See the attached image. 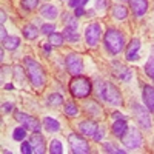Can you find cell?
<instances>
[{
  "label": "cell",
  "mask_w": 154,
  "mask_h": 154,
  "mask_svg": "<svg viewBox=\"0 0 154 154\" xmlns=\"http://www.w3.org/2000/svg\"><path fill=\"white\" fill-rule=\"evenodd\" d=\"M96 94L99 99L108 102L112 106H120L123 103L122 94L117 89V86H114L111 82H103V80H96Z\"/></svg>",
  "instance_id": "1"
},
{
  "label": "cell",
  "mask_w": 154,
  "mask_h": 154,
  "mask_svg": "<svg viewBox=\"0 0 154 154\" xmlns=\"http://www.w3.org/2000/svg\"><path fill=\"white\" fill-rule=\"evenodd\" d=\"M103 45H105V49L112 56L122 53L123 46H125L123 34L119 29H116V28L106 29L105 31V37H103Z\"/></svg>",
  "instance_id": "2"
},
{
  "label": "cell",
  "mask_w": 154,
  "mask_h": 154,
  "mask_svg": "<svg viewBox=\"0 0 154 154\" xmlns=\"http://www.w3.org/2000/svg\"><path fill=\"white\" fill-rule=\"evenodd\" d=\"M69 91L72 97L75 99H85L91 94L93 91V83L91 80L85 75H72V79L69 82Z\"/></svg>",
  "instance_id": "3"
},
{
  "label": "cell",
  "mask_w": 154,
  "mask_h": 154,
  "mask_svg": "<svg viewBox=\"0 0 154 154\" xmlns=\"http://www.w3.org/2000/svg\"><path fill=\"white\" fill-rule=\"evenodd\" d=\"M25 68H26V74H28V79L32 83V86L35 88H40L45 83V71L40 66V63L35 62L31 57H25Z\"/></svg>",
  "instance_id": "4"
},
{
  "label": "cell",
  "mask_w": 154,
  "mask_h": 154,
  "mask_svg": "<svg viewBox=\"0 0 154 154\" xmlns=\"http://www.w3.org/2000/svg\"><path fill=\"white\" fill-rule=\"evenodd\" d=\"M120 140H122V143H123L125 148H128V149H137L140 145H142V134L139 133L137 128L128 126L126 133L120 137Z\"/></svg>",
  "instance_id": "5"
},
{
  "label": "cell",
  "mask_w": 154,
  "mask_h": 154,
  "mask_svg": "<svg viewBox=\"0 0 154 154\" xmlns=\"http://www.w3.org/2000/svg\"><path fill=\"white\" fill-rule=\"evenodd\" d=\"M68 139V143H69V148L74 154H86L89 152L91 149H89V145L88 142L85 140V137L79 136V134H75V133H69L66 136Z\"/></svg>",
  "instance_id": "6"
},
{
  "label": "cell",
  "mask_w": 154,
  "mask_h": 154,
  "mask_svg": "<svg viewBox=\"0 0 154 154\" xmlns=\"http://www.w3.org/2000/svg\"><path fill=\"white\" fill-rule=\"evenodd\" d=\"M14 119H16L22 126H25L26 130H31V131H34V133H38V131L42 130V123L38 122L35 117L29 116V114H25V112L16 111V112H14Z\"/></svg>",
  "instance_id": "7"
},
{
  "label": "cell",
  "mask_w": 154,
  "mask_h": 154,
  "mask_svg": "<svg viewBox=\"0 0 154 154\" xmlns=\"http://www.w3.org/2000/svg\"><path fill=\"white\" fill-rule=\"evenodd\" d=\"M85 42L89 48H94L97 46L99 40H100V35H102V28L99 23H89L88 26L85 28Z\"/></svg>",
  "instance_id": "8"
},
{
  "label": "cell",
  "mask_w": 154,
  "mask_h": 154,
  "mask_svg": "<svg viewBox=\"0 0 154 154\" xmlns=\"http://www.w3.org/2000/svg\"><path fill=\"white\" fill-rule=\"evenodd\" d=\"M65 65H66V69L71 75H80L83 72V62H82V57L75 53H71L66 56L65 59Z\"/></svg>",
  "instance_id": "9"
},
{
  "label": "cell",
  "mask_w": 154,
  "mask_h": 154,
  "mask_svg": "<svg viewBox=\"0 0 154 154\" xmlns=\"http://www.w3.org/2000/svg\"><path fill=\"white\" fill-rule=\"evenodd\" d=\"M133 114L136 117V122L143 128V130H149L151 128V117H149V111L142 108V105L133 103Z\"/></svg>",
  "instance_id": "10"
},
{
  "label": "cell",
  "mask_w": 154,
  "mask_h": 154,
  "mask_svg": "<svg viewBox=\"0 0 154 154\" xmlns=\"http://www.w3.org/2000/svg\"><path fill=\"white\" fill-rule=\"evenodd\" d=\"M140 40L137 37L131 38L130 43L126 45L125 48V59L128 62H134V60H139V51H140Z\"/></svg>",
  "instance_id": "11"
},
{
  "label": "cell",
  "mask_w": 154,
  "mask_h": 154,
  "mask_svg": "<svg viewBox=\"0 0 154 154\" xmlns=\"http://www.w3.org/2000/svg\"><path fill=\"white\" fill-rule=\"evenodd\" d=\"M77 128H79V131H80L82 136L91 137V139H93V137L96 136V133L99 131V125H97L96 122H93V120H82V122L77 123Z\"/></svg>",
  "instance_id": "12"
},
{
  "label": "cell",
  "mask_w": 154,
  "mask_h": 154,
  "mask_svg": "<svg viewBox=\"0 0 154 154\" xmlns=\"http://www.w3.org/2000/svg\"><path fill=\"white\" fill-rule=\"evenodd\" d=\"M142 97L145 102V106L149 112L154 114V88L151 85H142Z\"/></svg>",
  "instance_id": "13"
},
{
  "label": "cell",
  "mask_w": 154,
  "mask_h": 154,
  "mask_svg": "<svg viewBox=\"0 0 154 154\" xmlns=\"http://www.w3.org/2000/svg\"><path fill=\"white\" fill-rule=\"evenodd\" d=\"M29 143L32 146V154H43L45 152V139L42 134L38 133H34L31 137H29Z\"/></svg>",
  "instance_id": "14"
},
{
  "label": "cell",
  "mask_w": 154,
  "mask_h": 154,
  "mask_svg": "<svg viewBox=\"0 0 154 154\" xmlns=\"http://www.w3.org/2000/svg\"><path fill=\"white\" fill-rule=\"evenodd\" d=\"M128 3L136 17L145 16V12L148 11V0H128Z\"/></svg>",
  "instance_id": "15"
},
{
  "label": "cell",
  "mask_w": 154,
  "mask_h": 154,
  "mask_svg": "<svg viewBox=\"0 0 154 154\" xmlns=\"http://www.w3.org/2000/svg\"><path fill=\"white\" fill-rule=\"evenodd\" d=\"M126 130H128V122H126V119H114V122H112V125H111V131H112V134L116 136V137H122L125 133H126Z\"/></svg>",
  "instance_id": "16"
},
{
  "label": "cell",
  "mask_w": 154,
  "mask_h": 154,
  "mask_svg": "<svg viewBox=\"0 0 154 154\" xmlns=\"http://www.w3.org/2000/svg\"><path fill=\"white\" fill-rule=\"evenodd\" d=\"M38 11H40V16L45 17V19H48V20H54V19L59 16V9H57V6H56V5H51V3H45V5H42Z\"/></svg>",
  "instance_id": "17"
},
{
  "label": "cell",
  "mask_w": 154,
  "mask_h": 154,
  "mask_svg": "<svg viewBox=\"0 0 154 154\" xmlns=\"http://www.w3.org/2000/svg\"><path fill=\"white\" fill-rule=\"evenodd\" d=\"M83 109L89 116H93V117H100V116H102V108L99 106V103L96 100H88L86 103L83 105Z\"/></svg>",
  "instance_id": "18"
},
{
  "label": "cell",
  "mask_w": 154,
  "mask_h": 154,
  "mask_svg": "<svg viewBox=\"0 0 154 154\" xmlns=\"http://www.w3.org/2000/svg\"><path fill=\"white\" fill-rule=\"evenodd\" d=\"M111 14L116 20H123V19L128 17V9L123 5H114L111 8Z\"/></svg>",
  "instance_id": "19"
},
{
  "label": "cell",
  "mask_w": 154,
  "mask_h": 154,
  "mask_svg": "<svg viewBox=\"0 0 154 154\" xmlns=\"http://www.w3.org/2000/svg\"><path fill=\"white\" fill-rule=\"evenodd\" d=\"M38 35V29L35 28V25L32 23H28L23 26V37L28 38V40H34V38H37Z\"/></svg>",
  "instance_id": "20"
},
{
  "label": "cell",
  "mask_w": 154,
  "mask_h": 154,
  "mask_svg": "<svg viewBox=\"0 0 154 154\" xmlns=\"http://www.w3.org/2000/svg\"><path fill=\"white\" fill-rule=\"evenodd\" d=\"M112 66L119 69V72L116 74V75H117V77H120V79H122L123 82H128V80H131V71L128 69V68H125V66L119 65V63H116V62H112Z\"/></svg>",
  "instance_id": "21"
},
{
  "label": "cell",
  "mask_w": 154,
  "mask_h": 154,
  "mask_svg": "<svg viewBox=\"0 0 154 154\" xmlns=\"http://www.w3.org/2000/svg\"><path fill=\"white\" fill-rule=\"evenodd\" d=\"M43 125H45V128H46L49 133H56V131L60 130L59 120H56V119H53V117H45V119H43Z\"/></svg>",
  "instance_id": "22"
},
{
  "label": "cell",
  "mask_w": 154,
  "mask_h": 154,
  "mask_svg": "<svg viewBox=\"0 0 154 154\" xmlns=\"http://www.w3.org/2000/svg\"><path fill=\"white\" fill-rule=\"evenodd\" d=\"M145 74L149 77V79L154 80V48H152V53L148 57L146 63H145Z\"/></svg>",
  "instance_id": "23"
},
{
  "label": "cell",
  "mask_w": 154,
  "mask_h": 154,
  "mask_svg": "<svg viewBox=\"0 0 154 154\" xmlns=\"http://www.w3.org/2000/svg\"><path fill=\"white\" fill-rule=\"evenodd\" d=\"M63 37H65V40H68V42H77L79 40V34H77V29H74V28H68V26H65V29H63Z\"/></svg>",
  "instance_id": "24"
},
{
  "label": "cell",
  "mask_w": 154,
  "mask_h": 154,
  "mask_svg": "<svg viewBox=\"0 0 154 154\" xmlns=\"http://www.w3.org/2000/svg\"><path fill=\"white\" fill-rule=\"evenodd\" d=\"M19 45H20V38H19V37H16V35L8 37V38H6V42H3L5 49H9V51L17 49V48H19Z\"/></svg>",
  "instance_id": "25"
},
{
  "label": "cell",
  "mask_w": 154,
  "mask_h": 154,
  "mask_svg": "<svg viewBox=\"0 0 154 154\" xmlns=\"http://www.w3.org/2000/svg\"><path fill=\"white\" fill-rule=\"evenodd\" d=\"M63 112H65V116H68V117H75V116L79 114V108H77L72 102H66L65 106H63Z\"/></svg>",
  "instance_id": "26"
},
{
  "label": "cell",
  "mask_w": 154,
  "mask_h": 154,
  "mask_svg": "<svg viewBox=\"0 0 154 154\" xmlns=\"http://www.w3.org/2000/svg\"><path fill=\"white\" fill-rule=\"evenodd\" d=\"M48 40H49V43L53 45V46H62V43H63V40H65V37H63V34H60V32H53L51 35H48Z\"/></svg>",
  "instance_id": "27"
},
{
  "label": "cell",
  "mask_w": 154,
  "mask_h": 154,
  "mask_svg": "<svg viewBox=\"0 0 154 154\" xmlns=\"http://www.w3.org/2000/svg\"><path fill=\"white\" fill-rule=\"evenodd\" d=\"M49 152L51 154H62L63 152V146H62L60 140H57V139L51 140V143H49Z\"/></svg>",
  "instance_id": "28"
},
{
  "label": "cell",
  "mask_w": 154,
  "mask_h": 154,
  "mask_svg": "<svg viewBox=\"0 0 154 154\" xmlns=\"http://www.w3.org/2000/svg\"><path fill=\"white\" fill-rule=\"evenodd\" d=\"M63 103V97L60 94H51L48 97V105L49 106H59Z\"/></svg>",
  "instance_id": "29"
},
{
  "label": "cell",
  "mask_w": 154,
  "mask_h": 154,
  "mask_svg": "<svg viewBox=\"0 0 154 154\" xmlns=\"http://www.w3.org/2000/svg\"><path fill=\"white\" fill-rule=\"evenodd\" d=\"M25 137H26V128L25 126H19V128H16L14 130V133H12V139L14 140H23Z\"/></svg>",
  "instance_id": "30"
},
{
  "label": "cell",
  "mask_w": 154,
  "mask_h": 154,
  "mask_svg": "<svg viewBox=\"0 0 154 154\" xmlns=\"http://www.w3.org/2000/svg\"><path fill=\"white\" fill-rule=\"evenodd\" d=\"M102 146H103V151H105V152H112V154H117V152H119V154H125V152H126L125 149H119V148H116L112 143H108V142H105Z\"/></svg>",
  "instance_id": "31"
},
{
  "label": "cell",
  "mask_w": 154,
  "mask_h": 154,
  "mask_svg": "<svg viewBox=\"0 0 154 154\" xmlns=\"http://www.w3.org/2000/svg\"><path fill=\"white\" fill-rule=\"evenodd\" d=\"M40 32L45 34V35H51L53 32H56V25H53V23H45V25H42Z\"/></svg>",
  "instance_id": "32"
},
{
  "label": "cell",
  "mask_w": 154,
  "mask_h": 154,
  "mask_svg": "<svg viewBox=\"0 0 154 154\" xmlns=\"http://www.w3.org/2000/svg\"><path fill=\"white\" fill-rule=\"evenodd\" d=\"M38 5V0H22V6L25 9H28V11H32L35 9Z\"/></svg>",
  "instance_id": "33"
},
{
  "label": "cell",
  "mask_w": 154,
  "mask_h": 154,
  "mask_svg": "<svg viewBox=\"0 0 154 154\" xmlns=\"http://www.w3.org/2000/svg\"><path fill=\"white\" fill-rule=\"evenodd\" d=\"M65 19V23H66V26L68 28H74V29H77V17H69V16H65L63 17Z\"/></svg>",
  "instance_id": "34"
},
{
  "label": "cell",
  "mask_w": 154,
  "mask_h": 154,
  "mask_svg": "<svg viewBox=\"0 0 154 154\" xmlns=\"http://www.w3.org/2000/svg\"><path fill=\"white\" fill-rule=\"evenodd\" d=\"M86 3H88V0H69L68 5H69L71 8L75 9V8H83Z\"/></svg>",
  "instance_id": "35"
},
{
  "label": "cell",
  "mask_w": 154,
  "mask_h": 154,
  "mask_svg": "<svg viewBox=\"0 0 154 154\" xmlns=\"http://www.w3.org/2000/svg\"><path fill=\"white\" fill-rule=\"evenodd\" d=\"M20 149H22L23 154H31V152H32V146H31V143H29V140H28V142H23L22 146H20Z\"/></svg>",
  "instance_id": "36"
},
{
  "label": "cell",
  "mask_w": 154,
  "mask_h": 154,
  "mask_svg": "<svg viewBox=\"0 0 154 154\" xmlns=\"http://www.w3.org/2000/svg\"><path fill=\"white\" fill-rule=\"evenodd\" d=\"M14 72H16V79L17 80H23V69H22V66L16 65L14 66Z\"/></svg>",
  "instance_id": "37"
},
{
  "label": "cell",
  "mask_w": 154,
  "mask_h": 154,
  "mask_svg": "<svg viewBox=\"0 0 154 154\" xmlns=\"http://www.w3.org/2000/svg\"><path fill=\"white\" fill-rule=\"evenodd\" d=\"M103 136H105V130H102V128H99V131L96 133V136L93 137V140H96V142H100V140L103 139Z\"/></svg>",
  "instance_id": "38"
},
{
  "label": "cell",
  "mask_w": 154,
  "mask_h": 154,
  "mask_svg": "<svg viewBox=\"0 0 154 154\" xmlns=\"http://www.w3.org/2000/svg\"><path fill=\"white\" fill-rule=\"evenodd\" d=\"M6 38H8V34H6L5 26L2 25V26H0V40H2V43H3V42H6Z\"/></svg>",
  "instance_id": "39"
},
{
  "label": "cell",
  "mask_w": 154,
  "mask_h": 154,
  "mask_svg": "<svg viewBox=\"0 0 154 154\" xmlns=\"http://www.w3.org/2000/svg\"><path fill=\"white\" fill-rule=\"evenodd\" d=\"M12 108H14V105L9 103V102H8V103H3V105H2V111H3V112H11Z\"/></svg>",
  "instance_id": "40"
},
{
  "label": "cell",
  "mask_w": 154,
  "mask_h": 154,
  "mask_svg": "<svg viewBox=\"0 0 154 154\" xmlns=\"http://www.w3.org/2000/svg\"><path fill=\"white\" fill-rule=\"evenodd\" d=\"M51 46H53L51 43H49V45H48V43H42V45H40V48H42V51H43L45 54H49V53H51Z\"/></svg>",
  "instance_id": "41"
},
{
  "label": "cell",
  "mask_w": 154,
  "mask_h": 154,
  "mask_svg": "<svg viewBox=\"0 0 154 154\" xmlns=\"http://www.w3.org/2000/svg\"><path fill=\"white\" fill-rule=\"evenodd\" d=\"M96 5L99 9H105L106 8V0H96Z\"/></svg>",
  "instance_id": "42"
},
{
  "label": "cell",
  "mask_w": 154,
  "mask_h": 154,
  "mask_svg": "<svg viewBox=\"0 0 154 154\" xmlns=\"http://www.w3.org/2000/svg\"><path fill=\"white\" fill-rule=\"evenodd\" d=\"M83 14H85V9H83V8H75V12H74L75 17H80V16H83Z\"/></svg>",
  "instance_id": "43"
},
{
  "label": "cell",
  "mask_w": 154,
  "mask_h": 154,
  "mask_svg": "<svg viewBox=\"0 0 154 154\" xmlns=\"http://www.w3.org/2000/svg\"><path fill=\"white\" fill-rule=\"evenodd\" d=\"M5 20H6V12H5V9H0V23H5Z\"/></svg>",
  "instance_id": "44"
},
{
  "label": "cell",
  "mask_w": 154,
  "mask_h": 154,
  "mask_svg": "<svg viewBox=\"0 0 154 154\" xmlns=\"http://www.w3.org/2000/svg\"><path fill=\"white\" fill-rule=\"evenodd\" d=\"M112 119H125L120 112H112Z\"/></svg>",
  "instance_id": "45"
},
{
  "label": "cell",
  "mask_w": 154,
  "mask_h": 154,
  "mask_svg": "<svg viewBox=\"0 0 154 154\" xmlns=\"http://www.w3.org/2000/svg\"><path fill=\"white\" fill-rule=\"evenodd\" d=\"M3 57H5V46L0 49V59H2V62H3Z\"/></svg>",
  "instance_id": "46"
},
{
  "label": "cell",
  "mask_w": 154,
  "mask_h": 154,
  "mask_svg": "<svg viewBox=\"0 0 154 154\" xmlns=\"http://www.w3.org/2000/svg\"><path fill=\"white\" fill-rule=\"evenodd\" d=\"M12 88H14V86H12V83H6L5 85V89H12Z\"/></svg>",
  "instance_id": "47"
}]
</instances>
